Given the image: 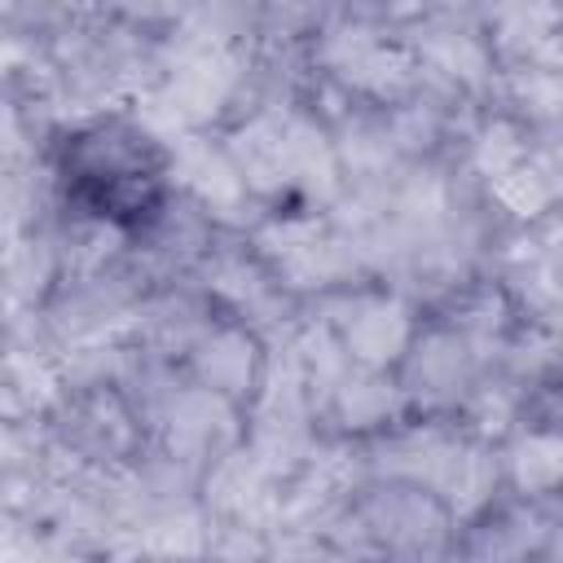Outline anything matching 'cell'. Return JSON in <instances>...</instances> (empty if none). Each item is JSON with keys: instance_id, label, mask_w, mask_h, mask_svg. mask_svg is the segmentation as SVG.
<instances>
[{"instance_id": "44dd1931", "label": "cell", "mask_w": 563, "mask_h": 563, "mask_svg": "<svg viewBox=\"0 0 563 563\" xmlns=\"http://www.w3.org/2000/svg\"><path fill=\"white\" fill-rule=\"evenodd\" d=\"M554 9H501L497 13V26H501V44L515 48V53H545L550 48V26H554Z\"/></svg>"}, {"instance_id": "9a60e30c", "label": "cell", "mask_w": 563, "mask_h": 563, "mask_svg": "<svg viewBox=\"0 0 563 563\" xmlns=\"http://www.w3.org/2000/svg\"><path fill=\"white\" fill-rule=\"evenodd\" d=\"M141 545H145V554L154 563H189V559H198L211 545V537H207L198 515L180 510V515H163V519L145 523Z\"/></svg>"}, {"instance_id": "4316f807", "label": "cell", "mask_w": 563, "mask_h": 563, "mask_svg": "<svg viewBox=\"0 0 563 563\" xmlns=\"http://www.w3.org/2000/svg\"><path fill=\"white\" fill-rule=\"evenodd\" d=\"M440 563H475V559H440Z\"/></svg>"}, {"instance_id": "277c9868", "label": "cell", "mask_w": 563, "mask_h": 563, "mask_svg": "<svg viewBox=\"0 0 563 563\" xmlns=\"http://www.w3.org/2000/svg\"><path fill=\"white\" fill-rule=\"evenodd\" d=\"M471 378V343L457 330H431L405 356V383L413 396L440 405L453 400Z\"/></svg>"}, {"instance_id": "ba28073f", "label": "cell", "mask_w": 563, "mask_h": 563, "mask_svg": "<svg viewBox=\"0 0 563 563\" xmlns=\"http://www.w3.org/2000/svg\"><path fill=\"white\" fill-rule=\"evenodd\" d=\"M286 176L312 198H330L339 185V150L308 119H286Z\"/></svg>"}, {"instance_id": "d4e9b609", "label": "cell", "mask_w": 563, "mask_h": 563, "mask_svg": "<svg viewBox=\"0 0 563 563\" xmlns=\"http://www.w3.org/2000/svg\"><path fill=\"white\" fill-rule=\"evenodd\" d=\"M387 132H391V145H400V150H427L435 141V110L431 106H405L391 114Z\"/></svg>"}, {"instance_id": "e0dca14e", "label": "cell", "mask_w": 563, "mask_h": 563, "mask_svg": "<svg viewBox=\"0 0 563 563\" xmlns=\"http://www.w3.org/2000/svg\"><path fill=\"white\" fill-rule=\"evenodd\" d=\"M510 466H515V484L523 493H545V488H554L563 479V440L559 435H545V431L523 435L515 444Z\"/></svg>"}, {"instance_id": "ffe728a7", "label": "cell", "mask_w": 563, "mask_h": 563, "mask_svg": "<svg viewBox=\"0 0 563 563\" xmlns=\"http://www.w3.org/2000/svg\"><path fill=\"white\" fill-rule=\"evenodd\" d=\"M523 154H528L523 132H519L515 123H506V119H493V123L479 132V141H475V167H479L488 180L515 172V167L523 163Z\"/></svg>"}, {"instance_id": "8fae6325", "label": "cell", "mask_w": 563, "mask_h": 563, "mask_svg": "<svg viewBox=\"0 0 563 563\" xmlns=\"http://www.w3.org/2000/svg\"><path fill=\"white\" fill-rule=\"evenodd\" d=\"M75 444L92 457H123L132 449V418L110 391H88L75 405Z\"/></svg>"}, {"instance_id": "7402d4cb", "label": "cell", "mask_w": 563, "mask_h": 563, "mask_svg": "<svg viewBox=\"0 0 563 563\" xmlns=\"http://www.w3.org/2000/svg\"><path fill=\"white\" fill-rule=\"evenodd\" d=\"M510 92H515V101H519L528 114L550 119V114H559V110H563V75H559V70H550V66L515 70Z\"/></svg>"}, {"instance_id": "4fadbf2b", "label": "cell", "mask_w": 563, "mask_h": 563, "mask_svg": "<svg viewBox=\"0 0 563 563\" xmlns=\"http://www.w3.org/2000/svg\"><path fill=\"white\" fill-rule=\"evenodd\" d=\"M396 405H400L396 383H387L378 369H365V365L356 374H347L339 383V391H334V409H339L343 427H352V431L374 427V422H387L396 413Z\"/></svg>"}, {"instance_id": "8992f818", "label": "cell", "mask_w": 563, "mask_h": 563, "mask_svg": "<svg viewBox=\"0 0 563 563\" xmlns=\"http://www.w3.org/2000/svg\"><path fill=\"white\" fill-rule=\"evenodd\" d=\"M229 158L242 172L246 189L273 194L282 185H290L286 176V119L282 114H255L246 119L233 136H229Z\"/></svg>"}, {"instance_id": "484cf974", "label": "cell", "mask_w": 563, "mask_h": 563, "mask_svg": "<svg viewBox=\"0 0 563 563\" xmlns=\"http://www.w3.org/2000/svg\"><path fill=\"white\" fill-rule=\"evenodd\" d=\"M510 418H515V396L501 391V387H488V391H479V396L471 400V422H475L484 435L506 431Z\"/></svg>"}, {"instance_id": "9c48e42d", "label": "cell", "mask_w": 563, "mask_h": 563, "mask_svg": "<svg viewBox=\"0 0 563 563\" xmlns=\"http://www.w3.org/2000/svg\"><path fill=\"white\" fill-rule=\"evenodd\" d=\"M194 369L202 378V387L220 391V396H242L255 378V343L242 330H216L198 343Z\"/></svg>"}, {"instance_id": "6da1fadb", "label": "cell", "mask_w": 563, "mask_h": 563, "mask_svg": "<svg viewBox=\"0 0 563 563\" xmlns=\"http://www.w3.org/2000/svg\"><path fill=\"white\" fill-rule=\"evenodd\" d=\"M361 519L369 523L378 550H387L396 563H427L444 545V523L449 510L440 497L422 493L418 484L409 488H383L361 506Z\"/></svg>"}, {"instance_id": "2e32d148", "label": "cell", "mask_w": 563, "mask_h": 563, "mask_svg": "<svg viewBox=\"0 0 563 563\" xmlns=\"http://www.w3.org/2000/svg\"><path fill=\"white\" fill-rule=\"evenodd\" d=\"M422 53H427V62L435 70H444V75H453L462 84H479L484 70H488V48L471 31H453V26L449 31H431L422 40Z\"/></svg>"}, {"instance_id": "7c38bea8", "label": "cell", "mask_w": 563, "mask_h": 563, "mask_svg": "<svg viewBox=\"0 0 563 563\" xmlns=\"http://www.w3.org/2000/svg\"><path fill=\"white\" fill-rule=\"evenodd\" d=\"M537 545H545V510L515 506L475 532V563H523Z\"/></svg>"}, {"instance_id": "3957f363", "label": "cell", "mask_w": 563, "mask_h": 563, "mask_svg": "<svg viewBox=\"0 0 563 563\" xmlns=\"http://www.w3.org/2000/svg\"><path fill=\"white\" fill-rule=\"evenodd\" d=\"M229 431H233L229 396H220L211 387L176 391V400L167 405V449L180 466L202 462L216 444L229 440Z\"/></svg>"}, {"instance_id": "603a6c76", "label": "cell", "mask_w": 563, "mask_h": 563, "mask_svg": "<svg viewBox=\"0 0 563 563\" xmlns=\"http://www.w3.org/2000/svg\"><path fill=\"white\" fill-rule=\"evenodd\" d=\"M211 290H220L224 299L246 303V308L264 303V295H268V286L260 282L255 264H246L242 255H220V260L211 264Z\"/></svg>"}, {"instance_id": "d6986e66", "label": "cell", "mask_w": 563, "mask_h": 563, "mask_svg": "<svg viewBox=\"0 0 563 563\" xmlns=\"http://www.w3.org/2000/svg\"><path fill=\"white\" fill-rule=\"evenodd\" d=\"M391 154H396V145H391L387 123H365V119L361 123H347V136L339 145V158L352 167V176L369 180V176L387 172Z\"/></svg>"}, {"instance_id": "5bb4252c", "label": "cell", "mask_w": 563, "mask_h": 563, "mask_svg": "<svg viewBox=\"0 0 563 563\" xmlns=\"http://www.w3.org/2000/svg\"><path fill=\"white\" fill-rule=\"evenodd\" d=\"M295 356H299V369H303V387L317 396V400H325V396H334L339 391V383L347 378V347L334 339V330L330 325H312L299 343H295Z\"/></svg>"}, {"instance_id": "cb8c5ba5", "label": "cell", "mask_w": 563, "mask_h": 563, "mask_svg": "<svg viewBox=\"0 0 563 563\" xmlns=\"http://www.w3.org/2000/svg\"><path fill=\"white\" fill-rule=\"evenodd\" d=\"M114 242H119V233H114L106 220H88V224H79V229L70 233V264H75L79 273H97V268L110 260Z\"/></svg>"}, {"instance_id": "ac0fdd59", "label": "cell", "mask_w": 563, "mask_h": 563, "mask_svg": "<svg viewBox=\"0 0 563 563\" xmlns=\"http://www.w3.org/2000/svg\"><path fill=\"white\" fill-rule=\"evenodd\" d=\"M493 198H497L506 211L532 220V216H541V211L550 207V198H554V180H550L537 163H519L515 172H506V176L493 180Z\"/></svg>"}, {"instance_id": "7a4b0ae2", "label": "cell", "mask_w": 563, "mask_h": 563, "mask_svg": "<svg viewBox=\"0 0 563 563\" xmlns=\"http://www.w3.org/2000/svg\"><path fill=\"white\" fill-rule=\"evenodd\" d=\"M233 84H238V57L224 44L194 40V44L180 48L176 70L163 84V92L176 101V110L185 114V123H198V119H211L229 101Z\"/></svg>"}, {"instance_id": "52a82bcc", "label": "cell", "mask_w": 563, "mask_h": 563, "mask_svg": "<svg viewBox=\"0 0 563 563\" xmlns=\"http://www.w3.org/2000/svg\"><path fill=\"white\" fill-rule=\"evenodd\" d=\"M176 176L216 211L229 216L242 198H246V180L233 167L229 150H211L198 136H176Z\"/></svg>"}, {"instance_id": "5b68a950", "label": "cell", "mask_w": 563, "mask_h": 563, "mask_svg": "<svg viewBox=\"0 0 563 563\" xmlns=\"http://www.w3.org/2000/svg\"><path fill=\"white\" fill-rule=\"evenodd\" d=\"M343 347L365 369H383L409 347V308L400 299H361L343 325Z\"/></svg>"}, {"instance_id": "30bf717a", "label": "cell", "mask_w": 563, "mask_h": 563, "mask_svg": "<svg viewBox=\"0 0 563 563\" xmlns=\"http://www.w3.org/2000/svg\"><path fill=\"white\" fill-rule=\"evenodd\" d=\"M493 484H497V457L484 444H457V453L449 457L435 493H440L449 515L466 519V515L484 510V501L493 497Z\"/></svg>"}]
</instances>
